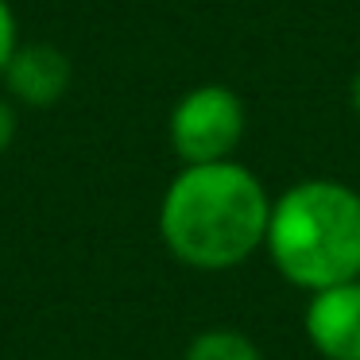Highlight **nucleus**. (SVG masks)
Returning <instances> with one entry per match:
<instances>
[{
    "label": "nucleus",
    "instance_id": "nucleus-1",
    "mask_svg": "<svg viewBox=\"0 0 360 360\" xmlns=\"http://www.w3.org/2000/svg\"><path fill=\"white\" fill-rule=\"evenodd\" d=\"M271 198L248 167L190 163L159 202V236L167 252L198 271H229L264 248Z\"/></svg>",
    "mask_w": 360,
    "mask_h": 360
},
{
    "label": "nucleus",
    "instance_id": "nucleus-5",
    "mask_svg": "<svg viewBox=\"0 0 360 360\" xmlns=\"http://www.w3.org/2000/svg\"><path fill=\"white\" fill-rule=\"evenodd\" d=\"M0 78L8 86L12 101L32 105V109H51L70 89L74 66L66 51H58L55 43H20Z\"/></svg>",
    "mask_w": 360,
    "mask_h": 360
},
{
    "label": "nucleus",
    "instance_id": "nucleus-9",
    "mask_svg": "<svg viewBox=\"0 0 360 360\" xmlns=\"http://www.w3.org/2000/svg\"><path fill=\"white\" fill-rule=\"evenodd\" d=\"M349 101H352V112L360 117V70L352 74V82H349Z\"/></svg>",
    "mask_w": 360,
    "mask_h": 360
},
{
    "label": "nucleus",
    "instance_id": "nucleus-2",
    "mask_svg": "<svg viewBox=\"0 0 360 360\" xmlns=\"http://www.w3.org/2000/svg\"><path fill=\"white\" fill-rule=\"evenodd\" d=\"M264 248L302 290L360 279V194L337 179H306L271 202Z\"/></svg>",
    "mask_w": 360,
    "mask_h": 360
},
{
    "label": "nucleus",
    "instance_id": "nucleus-4",
    "mask_svg": "<svg viewBox=\"0 0 360 360\" xmlns=\"http://www.w3.org/2000/svg\"><path fill=\"white\" fill-rule=\"evenodd\" d=\"M302 326L318 356L360 360V279L314 290Z\"/></svg>",
    "mask_w": 360,
    "mask_h": 360
},
{
    "label": "nucleus",
    "instance_id": "nucleus-6",
    "mask_svg": "<svg viewBox=\"0 0 360 360\" xmlns=\"http://www.w3.org/2000/svg\"><path fill=\"white\" fill-rule=\"evenodd\" d=\"M182 360H264V352L240 329H205L186 345Z\"/></svg>",
    "mask_w": 360,
    "mask_h": 360
},
{
    "label": "nucleus",
    "instance_id": "nucleus-3",
    "mask_svg": "<svg viewBox=\"0 0 360 360\" xmlns=\"http://www.w3.org/2000/svg\"><path fill=\"white\" fill-rule=\"evenodd\" d=\"M167 132H171V148L182 159V167L233 159V151L244 140V101L236 97V89L221 82L194 86L171 109Z\"/></svg>",
    "mask_w": 360,
    "mask_h": 360
},
{
    "label": "nucleus",
    "instance_id": "nucleus-7",
    "mask_svg": "<svg viewBox=\"0 0 360 360\" xmlns=\"http://www.w3.org/2000/svg\"><path fill=\"white\" fill-rule=\"evenodd\" d=\"M20 47V27H16V12H12L8 0H0V74L8 66L12 51Z\"/></svg>",
    "mask_w": 360,
    "mask_h": 360
},
{
    "label": "nucleus",
    "instance_id": "nucleus-8",
    "mask_svg": "<svg viewBox=\"0 0 360 360\" xmlns=\"http://www.w3.org/2000/svg\"><path fill=\"white\" fill-rule=\"evenodd\" d=\"M12 140H16V109L8 97H0V155L12 148Z\"/></svg>",
    "mask_w": 360,
    "mask_h": 360
}]
</instances>
